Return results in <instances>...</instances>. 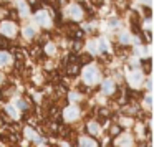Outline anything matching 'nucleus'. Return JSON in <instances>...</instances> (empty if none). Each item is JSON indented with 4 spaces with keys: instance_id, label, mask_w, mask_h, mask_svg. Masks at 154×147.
Instances as JSON below:
<instances>
[{
    "instance_id": "nucleus-1",
    "label": "nucleus",
    "mask_w": 154,
    "mask_h": 147,
    "mask_svg": "<svg viewBox=\"0 0 154 147\" xmlns=\"http://www.w3.org/2000/svg\"><path fill=\"white\" fill-rule=\"evenodd\" d=\"M98 80V71L94 68H90V70L85 71V81L86 83H94Z\"/></svg>"
},
{
    "instance_id": "nucleus-2",
    "label": "nucleus",
    "mask_w": 154,
    "mask_h": 147,
    "mask_svg": "<svg viewBox=\"0 0 154 147\" xmlns=\"http://www.w3.org/2000/svg\"><path fill=\"white\" fill-rule=\"evenodd\" d=\"M66 73L70 76H75V74L80 73V64H68L66 66Z\"/></svg>"
},
{
    "instance_id": "nucleus-3",
    "label": "nucleus",
    "mask_w": 154,
    "mask_h": 147,
    "mask_svg": "<svg viewBox=\"0 0 154 147\" xmlns=\"http://www.w3.org/2000/svg\"><path fill=\"white\" fill-rule=\"evenodd\" d=\"M70 15L73 18H76V20H78V18H81V8L78 7V5H73V7L70 8Z\"/></svg>"
},
{
    "instance_id": "nucleus-4",
    "label": "nucleus",
    "mask_w": 154,
    "mask_h": 147,
    "mask_svg": "<svg viewBox=\"0 0 154 147\" xmlns=\"http://www.w3.org/2000/svg\"><path fill=\"white\" fill-rule=\"evenodd\" d=\"M113 88H114L113 81H104L103 83V93L104 94H111L113 93Z\"/></svg>"
},
{
    "instance_id": "nucleus-5",
    "label": "nucleus",
    "mask_w": 154,
    "mask_h": 147,
    "mask_svg": "<svg viewBox=\"0 0 154 147\" xmlns=\"http://www.w3.org/2000/svg\"><path fill=\"white\" fill-rule=\"evenodd\" d=\"M65 116H66V119H73L75 116H78V109L76 107H68L65 111Z\"/></svg>"
},
{
    "instance_id": "nucleus-6",
    "label": "nucleus",
    "mask_w": 154,
    "mask_h": 147,
    "mask_svg": "<svg viewBox=\"0 0 154 147\" xmlns=\"http://www.w3.org/2000/svg\"><path fill=\"white\" fill-rule=\"evenodd\" d=\"M2 32L4 33H7V35H12L15 32V27L12 23H4V28H2Z\"/></svg>"
},
{
    "instance_id": "nucleus-7",
    "label": "nucleus",
    "mask_w": 154,
    "mask_h": 147,
    "mask_svg": "<svg viewBox=\"0 0 154 147\" xmlns=\"http://www.w3.org/2000/svg\"><path fill=\"white\" fill-rule=\"evenodd\" d=\"M23 35H25V37L30 38V37H33V35H35V30H33L32 27H27V28L23 30Z\"/></svg>"
},
{
    "instance_id": "nucleus-8",
    "label": "nucleus",
    "mask_w": 154,
    "mask_h": 147,
    "mask_svg": "<svg viewBox=\"0 0 154 147\" xmlns=\"http://www.w3.org/2000/svg\"><path fill=\"white\" fill-rule=\"evenodd\" d=\"M17 106H18V109H22V111H27L28 109V106H27V101H23V99H20L17 103Z\"/></svg>"
},
{
    "instance_id": "nucleus-9",
    "label": "nucleus",
    "mask_w": 154,
    "mask_h": 147,
    "mask_svg": "<svg viewBox=\"0 0 154 147\" xmlns=\"http://www.w3.org/2000/svg\"><path fill=\"white\" fill-rule=\"evenodd\" d=\"M28 4H30L32 10H37V8L40 7V2H38V0H28Z\"/></svg>"
},
{
    "instance_id": "nucleus-10",
    "label": "nucleus",
    "mask_w": 154,
    "mask_h": 147,
    "mask_svg": "<svg viewBox=\"0 0 154 147\" xmlns=\"http://www.w3.org/2000/svg\"><path fill=\"white\" fill-rule=\"evenodd\" d=\"M8 60H10V58H8L7 53H0V64H5Z\"/></svg>"
},
{
    "instance_id": "nucleus-11",
    "label": "nucleus",
    "mask_w": 154,
    "mask_h": 147,
    "mask_svg": "<svg viewBox=\"0 0 154 147\" xmlns=\"http://www.w3.org/2000/svg\"><path fill=\"white\" fill-rule=\"evenodd\" d=\"M37 22H38V23H45V22H47V15H45V14H38L37 15Z\"/></svg>"
},
{
    "instance_id": "nucleus-12",
    "label": "nucleus",
    "mask_w": 154,
    "mask_h": 147,
    "mask_svg": "<svg viewBox=\"0 0 154 147\" xmlns=\"http://www.w3.org/2000/svg\"><path fill=\"white\" fill-rule=\"evenodd\" d=\"M8 46V40L5 37H0V48H7Z\"/></svg>"
},
{
    "instance_id": "nucleus-13",
    "label": "nucleus",
    "mask_w": 154,
    "mask_h": 147,
    "mask_svg": "<svg viewBox=\"0 0 154 147\" xmlns=\"http://www.w3.org/2000/svg\"><path fill=\"white\" fill-rule=\"evenodd\" d=\"M7 112L10 114L12 117H17V111H15L14 107H10V106H8V107H7Z\"/></svg>"
},
{
    "instance_id": "nucleus-14",
    "label": "nucleus",
    "mask_w": 154,
    "mask_h": 147,
    "mask_svg": "<svg viewBox=\"0 0 154 147\" xmlns=\"http://www.w3.org/2000/svg\"><path fill=\"white\" fill-rule=\"evenodd\" d=\"M15 56H17V60H23V58H25V51L18 50V51H17V55H15Z\"/></svg>"
},
{
    "instance_id": "nucleus-15",
    "label": "nucleus",
    "mask_w": 154,
    "mask_h": 147,
    "mask_svg": "<svg viewBox=\"0 0 154 147\" xmlns=\"http://www.w3.org/2000/svg\"><path fill=\"white\" fill-rule=\"evenodd\" d=\"M90 129H91V134H93V136H94V134H98V126H96V124H91Z\"/></svg>"
},
{
    "instance_id": "nucleus-16",
    "label": "nucleus",
    "mask_w": 154,
    "mask_h": 147,
    "mask_svg": "<svg viewBox=\"0 0 154 147\" xmlns=\"http://www.w3.org/2000/svg\"><path fill=\"white\" fill-rule=\"evenodd\" d=\"M91 4H93V5H96V7H100V5L103 4V0H91Z\"/></svg>"
},
{
    "instance_id": "nucleus-17",
    "label": "nucleus",
    "mask_w": 154,
    "mask_h": 147,
    "mask_svg": "<svg viewBox=\"0 0 154 147\" xmlns=\"http://www.w3.org/2000/svg\"><path fill=\"white\" fill-rule=\"evenodd\" d=\"M144 12H146L144 15H146L147 18H151V8H144Z\"/></svg>"
}]
</instances>
